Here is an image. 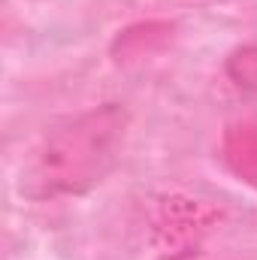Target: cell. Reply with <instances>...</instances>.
Listing matches in <instances>:
<instances>
[{
  "label": "cell",
  "mask_w": 257,
  "mask_h": 260,
  "mask_svg": "<svg viewBox=\"0 0 257 260\" xmlns=\"http://www.w3.org/2000/svg\"><path fill=\"white\" fill-rule=\"evenodd\" d=\"M224 70H227V76H230L233 85H239L242 91L257 94V43L239 46L236 52H230Z\"/></svg>",
  "instance_id": "obj_2"
},
{
  "label": "cell",
  "mask_w": 257,
  "mask_h": 260,
  "mask_svg": "<svg viewBox=\"0 0 257 260\" xmlns=\"http://www.w3.org/2000/svg\"><path fill=\"white\" fill-rule=\"evenodd\" d=\"M127 127L130 112L118 103L49 124L21 157L18 194L27 200H55L91 191L121 160Z\"/></svg>",
  "instance_id": "obj_1"
}]
</instances>
